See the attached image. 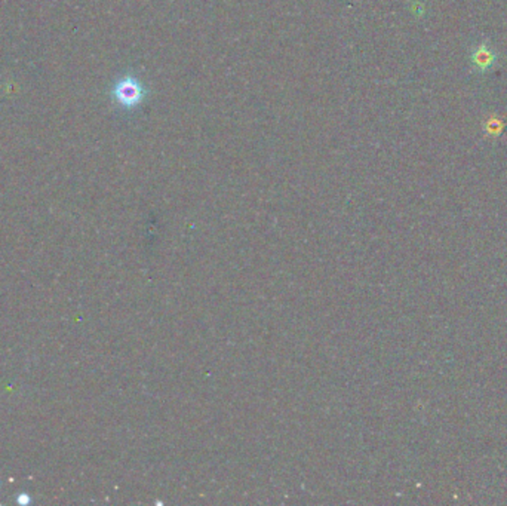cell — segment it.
Masks as SVG:
<instances>
[{
	"label": "cell",
	"instance_id": "3957f363",
	"mask_svg": "<svg viewBox=\"0 0 507 506\" xmlns=\"http://www.w3.org/2000/svg\"><path fill=\"white\" fill-rule=\"evenodd\" d=\"M17 502H18L20 505L25 506V505H29V503L32 502V499H30V496L27 495V493H20L18 498H17Z\"/></svg>",
	"mask_w": 507,
	"mask_h": 506
},
{
	"label": "cell",
	"instance_id": "7a4b0ae2",
	"mask_svg": "<svg viewBox=\"0 0 507 506\" xmlns=\"http://www.w3.org/2000/svg\"><path fill=\"white\" fill-rule=\"evenodd\" d=\"M497 55L491 48H488L487 45H479L478 48L473 49L472 53V64L473 67L479 72H488L494 62H496Z\"/></svg>",
	"mask_w": 507,
	"mask_h": 506
},
{
	"label": "cell",
	"instance_id": "6da1fadb",
	"mask_svg": "<svg viewBox=\"0 0 507 506\" xmlns=\"http://www.w3.org/2000/svg\"><path fill=\"white\" fill-rule=\"evenodd\" d=\"M111 95L119 106L125 109H134L146 97V89L140 84L137 77L128 74L116 82Z\"/></svg>",
	"mask_w": 507,
	"mask_h": 506
}]
</instances>
